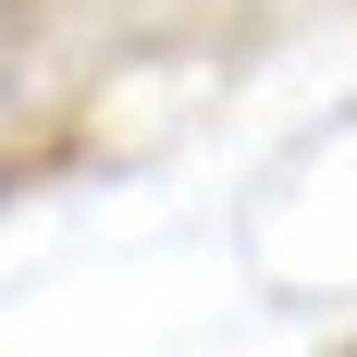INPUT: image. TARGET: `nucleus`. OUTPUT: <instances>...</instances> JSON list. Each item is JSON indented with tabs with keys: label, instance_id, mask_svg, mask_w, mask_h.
I'll return each instance as SVG.
<instances>
[]
</instances>
